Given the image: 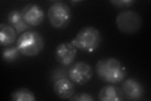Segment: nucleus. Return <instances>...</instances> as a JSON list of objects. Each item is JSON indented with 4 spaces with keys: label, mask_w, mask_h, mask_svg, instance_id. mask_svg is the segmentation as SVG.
Segmentation results:
<instances>
[{
    "label": "nucleus",
    "mask_w": 151,
    "mask_h": 101,
    "mask_svg": "<svg viewBox=\"0 0 151 101\" xmlns=\"http://www.w3.org/2000/svg\"><path fill=\"white\" fill-rule=\"evenodd\" d=\"M47 17L53 28L63 29L71 20V9L67 4L63 2H56L49 7L47 11Z\"/></svg>",
    "instance_id": "nucleus-4"
},
{
    "label": "nucleus",
    "mask_w": 151,
    "mask_h": 101,
    "mask_svg": "<svg viewBox=\"0 0 151 101\" xmlns=\"http://www.w3.org/2000/svg\"><path fill=\"white\" fill-rule=\"evenodd\" d=\"M121 89L125 98L128 100H140L144 95V88L140 81L134 78L124 80Z\"/></svg>",
    "instance_id": "nucleus-9"
},
{
    "label": "nucleus",
    "mask_w": 151,
    "mask_h": 101,
    "mask_svg": "<svg viewBox=\"0 0 151 101\" xmlns=\"http://www.w3.org/2000/svg\"><path fill=\"white\" fill-rule=\"evenodd\" d=\"M98 77L104 82L115 84L122 82L127 75L125 67L115 57L98 60L95 66Z\"/></svg>",
    "instance_id": "nucleus-1"
},
{
    "label": "nucleus",
    "mask_w": 151,
    "mask_h": 101,
    "mask_svg": "<svg viewBox=\"0 0 151 101\" xmlns=\"http://www.w3.org/2000/svg\"><path fill=\"white\" fill-rule=\"evenodd\" d=\"M98 99L101 101H122L125 100V97L121 88L110 84L101 89L98 94Z\"/></svg>",
    "instance_id": "nucleus-11"
},
{
    "label": "nucleus",
    "mask_w": 151,
    "mask_h": 101,
    "mask_svg": "<svg viewBox=\"0 0 151 101\" xmlns=\"http://www.w3.org/2000/svg\"><path fill=\"white\" fill-rule=\"evenodd\" d=\"M20 54V52L17 46H11L4 48L2 51L1 57L4 62L12 63L18 60Z\"/></svg>",
    "instance_id": "nucleus-15"
},
{
    "label": "nucleus",
    "mask_w": 151,
    "mask_h": 101,
    "mask_svg": "<svg viewBox=\"0 0 151 101\" xmlns=\"http://www.w3.org/2000/svg\"><path fill=\"white\" fill-rule=\"evenodd\" d=\"M7 21L9 25L14 28L17 33H20L31 28V27L27 25L23 20L21 12L18 9H13L8 13Z\"/></svg>",
    "instance_id": "nucleus-12"
},
{
    "label": "nucleus",
    "mask_w": 151,
    "mask_h": 101,
    "mask_svg": "<svg viewBox=\"0 0 151 101\" xmlns=\"http://www.w3.org/2000/svg\"><path fill=\"white\" fill-rule=\"evenodd\" d=\"M68 71L69 69L68 70L67 68H65V66H62L61 67H58L51 72V80L54 82V81L61 78H69Z\"/></svg>",
    "instance_id": "nucleus-16"
},
{
    "label": "nucleus",
    "mask_w": 151,
    "mask_h": 101,
    "mask_svg": "<svg viewBox=\"0 0 151 101\" xmlns=\"http://www.w3.org/2000/svg\"><path fill=\"white\" fill-rule=\"evenodd\" d=\"M102 42L101 33L96 28L92 26L83 27L70 41L76 48L84 52H92L100 46Z\"/></svg>",
    "instance_id": "nucleus-2"
},
{
    "label": "nucleus",
    "mask_w": 151,
    "mask_h": 101,
    "mask_svg": "<svg viewBox=\"0 0 151 101\" xmlns=\"http://www.w3.org/2000/svg\"><path fill=\"white\" fill-rule=\"evenodd\" d=\"M69 100L70 101H94V98L91 94L85 92H81L74 94Z\"/></svg>",
    "instance_id": "nucleus-17"
},
{
    "label": "nucleus",
    "mask_w": 151,
    "mask_h": 101,
    "mask_svg": "<svg viewBox=\"0 0 151 101\" xmlns=\"http://www.w3.org/2000/svg\"><path fill=\"white\" fill-rule=\"evenodd\" d=\"M115 23L120 32L125 34H133L140 31L142 25V19L137 12L124 10L118 14Z\"/></svg>",
    "instance_id": "nucleus-5"
},
{
    "label": "nucleus",
    "mask_w": 151,
    "mask_h": 101,
    "mask_svg": "<svg viewBox=\"0 0 151 101\" xmlns=\"http://www.w3.org/2000/svg\"><path fill=\"white\" fill-rule=\"evenodd\" d=\"M68 75L69 78L74 84L83 85L91 80L93 76V70L87 62L78 61L70 67Z\"/></svg>",
    "instance_id": "nucleus-6"
},
{
    "label": "nucleus",
    "mask_w": 151,
    "mask_h": 101,
    "mask_svg": "<svg viewBox=\"0 0 151 101\" xmlns=\"http://www.w3.org/2000/svg\"><path fill=\"white\" fill-rule=\"evenodd\" d=\"M77 56V49L70 42H62L55 50V57L59 63L63 66L71 65Z\"/></svg>",
    "instance_id": "nucleus-8"
},
{
    "label": "nucleus",
    "mask_w": 151,
    "mask_h": 101,
    "mask_svg": "<svg viewBox=\"0 0 151 101\" xmlns=\"http://www.w3.org/2000/svg\"><path fill=\"white\" fill-rule=\"evenodd\" d=\"M11 99L13 101H35L36 97L32 91L27 88L22 87L13 91Z\"/></svg>",
    "instance_id": "nucleus-14"
},
{
    "label": "nucleus",
    "mask_w": 151,
    "mask_h": 101,
    "mask_svg": "<svg viewBox=\"0 0 151 101\" xmlns=\"http://www.w3.org/2000/svg\"><path fill=\"white\" fill-rule=\"evenodd\" d=\"M45 45L44 39L39 32L27 31L18 37L16 46L20 54L28 57L37 56L43 50Z\"/></svg>",
    "instance_id": "nucleus-3"
},
{
    "label": "nucleus",
    "mask_w": 151,
    "mask_h": 101,
    "mask_svg": "<svg viewBox=\"0 0 151 101\" xmlns=\"http://www.w3.org/2000/svg\"><path fill=\"white\" fill-rule=\"evenodd\" d=\"M110 2L113 4V6L119 8H129L133 6L135 3L134 0H113Z\"/></svg>",
    "instance_id": "nucleus-18"
},
{
    "label": "nucleus",
    "mask_w": 151,
    "mask_h": 101,
    "mask_svg": "<svg viewBox=\"0 0 151 101\" xmlns=\"http://www.w3.org/2000/svg\"><path fill=\"white\" fill-rule=\"evenodd\" d=\"M23 20L30 27H36L44 22L45 13L44 9L37 4H28L21 10Z\"/></svg>",
    "instance_id": "nucleus-7"
},
{
    "label": "nucleus",
    "mask_w": 151,
    "mask_h": 101,
    "mask_svg": "<svg viewBox=\"0 0 151 101\" xmlns=\"http://www.w3.org/2000/svg\"><path fill=\"white\" fill-rule=\"evenodd\" d=\"M17 39V32L9 24H0V43L2 46H9L14 44Z\"/></svg>",
    "instance_id": "nucleus-13"
},
{
    "label": "nucleus",
    "mask_w": 151,
    "mask_h": 101,
    "mask_svg": "<svg viewBox=\"0 0 151 101\" xmlns=\"http://www.w3.org/2000/svg\"><path fill=\"white\" fill-rule=\"evenodd\" d=\"M53 90L59 99L69 100L75 94V85L69 78H64L54 82Z\"/></svg>",
    "instance_id": "nucleus-10"
}]
</instances>
